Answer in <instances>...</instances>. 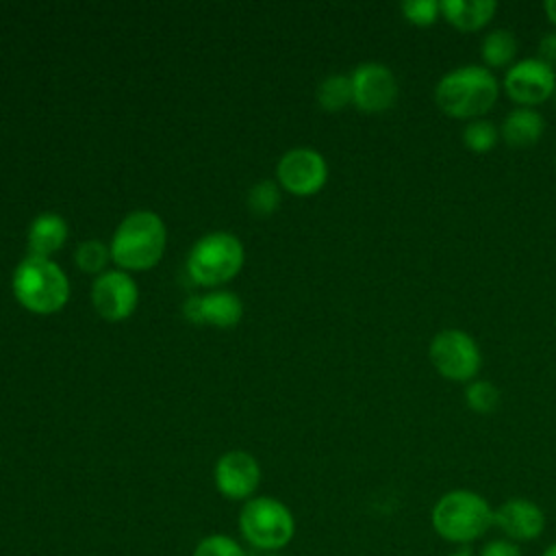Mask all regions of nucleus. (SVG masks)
<instances>
[{
	"label": "nucleus",
	"mask_w": 556,
	"mask_h": 556,
	"mask_svg": "<svg viewBox=\"0 0 556 556\" xmlns=\"http://www.w3.org/2000/svg\"><path fill=\"white\" fill-rule=\"evenodd\" d=\"M500 98V83L484 65H460L434 87V104L452 119H480Z\"/></svg>",
	"instance_id": "nucleus-1"
},
{
	"label": "nucleus",
	"mask_w": 556,
	"mask_h": 556,
	"mask_svg": "<svg viewBox=\"0 0 556 556\" xmlns=\"http://www.w3.org/2000/svg\"><path fill=\"white\" fill-rule=\"evenodd\" d=\"M430 526L443 541L469 545L493 528V506L471 489H452L434 502Z\"/></svg>",
	"instance_id": "nucleus-2"
},
{
	"label": "nucleus",
	"mask_w": 556,
	"mask_h": 556,
	"mask_svg": "<svg viewBox=\"0 0 556 556\" xmlns=\"http://www.w3.org/2000/svg\"><path fill=\"white\" fill-rule=\"evenodd\" d=\"M165 224L152 211H135L122 219L113 239L111 256L124 269H150L165 252Z\"/></svg>",
	"instance_id": "nucleus-3"
},
{
	"label": "nucleus",
	"mask_w": 556,
	"mask_h": 556,
	"mask_svg": "<svg viewBox=\"0 0 556 556\" xmlns=\"http://www.w3.org/2000/svg\"><path fill=\"white\" fill-rule=\"evenodd\" d=\"M11 285L17 302L30 313H56L70 298L67 276L50 258H22L13 271Z\"/></svg>",
	"instance_id": "nucleus-4"
},
{
	"label": "nucleus",
	"mask_w": 556,
	"mask_h": 556,
	"mask_svg": "<svg viewBox=\"0 0 556 556\" xmlns=\"http://www.w3.org/2000/svg\"><path fill=\"white\" fill-rule=\"evenodd\" d=\"M239 532L250 547L263 554L280 552L295 536V517L291 508L276 497H250L239 510Z\"/></svg>",
	"instance_id": "nucleus-5"
},
{
	"label": "nucleus",
	"mask_w": 556,
	"mask_h": 556,
	"mask_svg": "<svg viewBox=\"0 0 556 556\" xmlns=\"http://www.w3.org/2000/svg\"><path fill=\"white\" fill-rule=\"evenodd\" d=\"M241 265L243 245L230 232H211L198 239L187 256L189 276L204 287H215L235 278Z\"/></svg>",
	"instance_id": "nucleus-6"
},
{
	"label": "nucleus",
	"mask_w": 556,
	"mask_h": 556,
	"mask_svg": "<svg viewBox=\"0 0 556 556\" xmlns=\"http://www.w3.org/2000/svg\"><path fill=\"white\" fill-rule=\"evenodd\" d=\"M428 358L441 378L463 384L476 380L482 367V352L478 341L460 328L439 330L430 339Z\"/></svg>",
	"instance_id": "nucleus-7"
},
{
	"label": "nucleus",
	"mask_w": 556,
	"mask_h": 556,
	"mask_svg": "<svg viewBox=\"0 0 556 556\" xmlns=\"http://www.w3.org/2000/svg\"><path fill=\"white\" fill-rule=\"evenodd\" d=\"M504 91L517 106L534 109L556 91V70L536 56L515 61L504 74Z\"/></svg>",
	"instance_id": "nucleus-8"
},
{
	"label": "nucleus",
	"mask_w": 556,
	"mask_h": 556,
	"mask_svg": "<svg viewBox=\"0 0 556 556\" xmlns=\"http://www.w3.org/2000/svg\"><path fill=\"white\" fill-rule=\"evenodd\" d=\"M352 80V104L365 113L389 111L400 96V85L391 67L378 61H367L354 67Z\"/></svg>",
	"instance_id": "nucleus-9"
},
{
	"label": "nucleus",
	"mask_w": 556,
	"mask_h": 556,
	"mask_svg": "<svg viewBox=\"0 0 556 556\" xmlns=\"http://www.w3.org/2000/svg\"><path fill=\"white\" fill-rule=\"evenodd\" d=\"M278 180L293 195H313L328 180L326 159L313 148H293L278 161Z\"/></svg>",
	"instance_id": "nucleus-10"
},
{
	"label": "nucleus",
	"mask_w": 556,
	"mask_h": 556,
	"mask_svg": "<svg viewBox=\"0 0 556 556\" xmlns=\"http://www.w3.org/2000/svg\"><path fill=\"white\" fill-rule=\"evenodd\" d=\"M213 480L217 491L232 502H248L261 482V465L258 460L243 452L232 450L217 458L213 469Z\"/></svg>",
	"instance_id": "nucleus-11"
},
{
	"label": "nucleus",
	"mask_w": 556,
	"mask_h": 556,
	"mask_svg": "<svg viewBox=\"0 0 556 556\" xmlns=\"http://www.w3.org/2000/svg\"><path fill=\"white\" fill-rule=\"evenodd\" d=\"M493 528H497L508 541L528 543L543 534L545 513L528 497H508L493 508Z\"/></svg>",
	"instance_id": "nucleus-12"
},
{
	"label": "nucleus",
	"mask_w": 556,
	"mask_h": 556,
	"mask_svg": "<svg viewBox=\"0 0 556 556\" xmlns=\"http://www.w3.org/2000/svg\"><path fill=\"white\" fill-rule=\"evenodd\" d=\"M137 300V285L126 271H104L93 280L91 302L96 311L109 321L126 319L135 311Z\"/></svg>",
	"instance_id": "nucleus-13"
},
{
	"label": "nucleus",
	"mask_w": 556,
	"mask_h": 556,
	"mask_svg": "<svg viewBox=\"0 0 556 556\" xmlns=\"http://www.w3.org/2000/svg\"><path fill=\"white\" fill-rule=\"evenodd\" d=\"M182 313L193 324H211V326L228 328L241 319L243 304L230 291H213L206 295L189 298L185 302Z\"/></svg>",
	"instance_id": "nucleus-14"
},
{
	"label": "nucleus",
	"mask_w": 556,
	"mask_h": 556,
	"mask_svg": "<svg viewBox=\"0 0 556 556\" xmlns=\"http://www.w3.org/2000/svg\"><path fill=\"white\" fill-rule=\"evenodd\" d=\"M441 17L460 33L482 30L497 11L495 0H443L439 2Z\"/></svg>",
	"instance_id": "nucleus-15"
},
{
	"label": "nucleus",
	"mask_w": 556,
	"mask_h": 556,
	"mask_svg": "<svg viewBox=\"0 0 556 556\" xmlns=\"http://www.w3.org/2000/svg\"><path fill=\"white\" fill-rule=\"evenodd\" d=\"M545 119L536 109L515 106L500 126V139L510 148H530L541 141Z\"/></svg>",
	"instance_id": "nucleus-16"
},
{
	"label": "nucleus",
	"mask_w": 556,
	"mask_h": 556,
	"mask_svg": "<svg viewBox=\"0 0 556 556\" xmlns=\"http://www.w3.org/2000/svg\"><path fill=\"white\" fill-rule=\"evenodd\" d=\"M67 239V222L56 213H41L33 219L26 243H28V256L50 258Z\"/></svg>",
	"instance_id": "nucleus-17"
},
{
	"label": "nucleus",
	"mask_w": 556,
	"mask_h": 556,
	"mask_svg": "<svg viewBox=\"0 0 556 556\" xmlns=\"http://www.w3.org/2000/svg\"><path fill=\"white\" fill-rule=\"evenodd\" d=\"M517 37L508 28H495L480 41V59L486 70H508L517 56Z\"/></svg>",
	"instance_id": "nucleus-18"
},
{
	"label": "nucleus",
	"mask_w": 556,
	"mask_h": 556,
	"mask_svg": "<svg viewBox=\"0 0 556 556\" xmlns=\"http://www.w3.org/2000/svg\"><path fill=\"white\" fill-rule=\"evenodd\" d=\"M317 102L326 111H341L352 102V80L345 74L326 76L317 87Z\"/></svg>",
	"instance_id": "nucleus-19"
},
{
	"label": "nucleus",
	"mask_w": 556,
	"mask_h": 556,
	"mask_svg": "<svg viewBox=\"0 0 556 556\" xmlns=\"http://www.w3.org/2000/svg\"><path fill=\"white\" fill-rule=\"evenodd\" d=\"M460 139H463V146L469 150V152H476V154H486L491 152L497 141H500V128L480 117V119H471L463 126V132H460Z\"/></svg>",
	"instance_id": "nucleus-20"
},
{
	"label": "nucleus",
	"mask_w": 556,
	"mask_h": 556,
	"mask_svg": "<svg viewBox=\"0 0 556 556\" xmlns=\"http://www.w3.org/2000/svg\"><path fill=\"white\" fill-rule=\"evenodd\" d=\"M465 406L478 415H491L500 406V389L491 380H471L465 384Z\"/></svg>",
	"instance_id": "nucleus-21"
},
{
	"label": "nucleus",
	"mask_w": 556,
	"mask_h": 556,
	"mask_svg": "<svg viewBox=\"0 0 556 556\" xmlns=\"http://www.w3.org/2000/svg\"><path fill=\"white\" fill-rule=\"evenodd\" d=\"M191 556H248V552L232 536L215 532V534H206L204 539H200L195 543Z\"/></svg>",
	"instance_id": "nucleus-22"
},
{
	"label": "nucleus",
	"mask_w": 556,
	"mask_h": 556,
	"mask_svg": "<svg viewBox=\"0 0 556 556\" xmlns=\"http://www.w3.org/2000/svg\"><path fill=\"white\" fill-rule=\"evenodd\" d=\"M404 20L417 28H428L441 17V7L434 0H408L400 7Z\"/></svg>",
	"instance_id": "nucleus-23"
},
{
	"label": "nucleus",
	"mask_w": 556,
	"mask_h": 556,
	"mask_svg": "<svg viewBox=\"0 0 556 556\" xmlns=\"http://www.w3.org/2000/svg\"><path fill=\"white\" fill-rule=\"evenodd\" d=\"M111 256V248H106L102 241L98 239H89V241H83L76 250V263L83 271L87 274H98L106 261Z\"/></svg>",
	"instance_id": "nucleus-24"
},
{
	"label": "nucleus",
	"mask_w": 556,
	"mask_h": 556,
	"mask_svg": "<svg viewBox=\"0 0 556 556\" xmlns=\"http://www.w3.org/2000/svg\"><path fill=\"white\" fill-rule=\"evenodd\" d=\"M248 204H250V211H254L256 215H269V213H274V211L278 208V204H280L278 185L271 182V180H261V182H256V185L250 189Z\"/></svg>",
	"instance_id": "nucleus-25"
},
{
	"label": "nucleus",
	"mask_w": 556,
	"mask_h": 556,
	"mask_svg": "<svg viewBox=\"0 0 556 556\" xmlns=\"http://www.w3.org/2000/svg\"><path fill=\"white\" fill-rule=\"evenodd\" d=\"M478 556H523L519 543L508 541V539H491L482 545Z\"/></svg>",
	"instance_id": "nucleus-26"
},
{
	"label": "nucleus",
	"mask_w": 556,
	"mask_h": 556,
	"mask_svg": "<svg viewBox=\"0 0 556 556\" xmlns=\"http://www.w3.org/2000/svg\"><path fill=\"white\" fill-rule=\"evenodd\" d=\"M536 59H541L543 63H547L549 67L556 70V30H549L545 33L541 39H539V46H536Z\"/></svg>",
	"instance_id": "nucleus-27"
},
{
	"label": "nucleus",
	"mask_w": 556,
	"mask_h": 556,
	"mask_svg": "<svg viewBox=\"0 0 556 556\" xmlns=\"http://www.w3.org/2000/svg\"><path fill=\"white\" fill-rule=\"evenodd\" d=\"M543 11H545L547 22L556 28V0H547V2L543 4Z\"/></svg>",
	"instance_id": "nucleus-28"
},
{
	"label": "nucleus",
	"mask_w": 556,
	"mask_h": 556,
	"mask_svg": "<svg viewBox=\"0 0 556 556\" xmlns=\"http://www.w3.org/2000/svg\"><path fill=\"white\" fill-rule=\"evenodd\" d=\"M541 556H556V541L554 543H549L545 549H543V554Z\"/></svg>",
	"instance_id": "nucleus-29"
},
{
	"label": "nucleus",
	"mask_w": 556,
	"mask_h": 556,
	"mask_svg": "<svg viewBox=\"0 0 556 556\" xmlns=\"http://www.w3.org/2000/svg\"><path fill=\"white\" fill-rule=\"evenodd\" d=\"M445 556H476V554H471L469 549H456V552H450Z\"/></svg>",
	"instance_id": "nucleus-30"
},
{
	"label": "nucleus",
	"mask_w": 556,
	"mask_h": 556,
	"mask_svg": "<svg viewBox=\"0 0 556 556\" xmlns=\"http://www.w3.org/2000/svg\"><path fill=\"white\" fill-rule=\"evenodd\" d=\"M263 556H282L280 552H269V554H263Z\"/></svg>",
	"instance_id": "nucleus-31"
},
{
	"label": "nucleus",
	"mask_w": 556,
	"mask_h": 556,
	"mask_svg": "<svg viewBox=\"0 0 556 556\" xmlns=\"http://www.w3.org/2000/svg\"><path fill=\"white\" fill-rule=\"evenodd\" d=\"M552 100H554V106H556V91H554V98H552Z\"/></svg>",
	"instance_id": "nucleus-32"
},
{
	"label": "nucleus",
	"mask_w": 556,
	"mask_h": 556,
	"mask_svg": "<svg viewBox=\"0 0 556 556\" xmlns=\"http://www.w3.org/2000/svg\"><path fill=\"white\" fill-rule=\"evenodd\" d=\"M554 169H556V156H554Z\"/></svg>",
	"instance_id": "nucleus-33"
}]
</instances>
